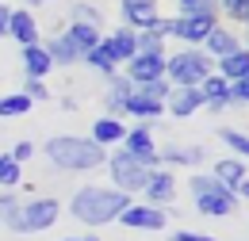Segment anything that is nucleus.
<instances>
[{
  "mask_svg": "<svg viewBox=\"0 0 249 241\" xmlns=\"http://www.w3.org/2000/svg\"><path fill=\"white\" fill-rule=\"evenodd\" d=\"M134 199L119 191V188H77L73 191V199H69V214L81 222V226H89V230H100V226H107V222H115L119 214L130 207Z\"/></svg>",
  "mask_w": 249,
  "mask_h": 241,
  "instance_id": "1",
  "label": "nucleus"
},
{
  "mask_svg": "<svg viewBox=\"0 0 249 241\" xmlns=\"http://www.w3.org/2000/svg\"><path fill=\"white\" fill-rule=\"evenodd\" d=\"M46 161L62 172H92V169H104L107 165V153L104 146H96L92 138H77V134H54L46 146Z\"/></svg>",
  "mask_w": 249,
  "mask_h": 241,
  "instance_id": "2",
  "label": "nucleus"
},
{
  "mask_svg": "<svg viewBox=\"0 0 249 241\" xmlns=\"http://www.w3.org/2000/svg\"><path fill=\"white\" fill-rule=\"evenodd\" d=\"M58 218H62V203H58V199L31 195V199H19V207L8 211L0 222H4L12 234H42V230H50Z\"/></svg>",
  "mask_w": 249,
  "mask_h": 241,
  "instance_id": "3",
  "label": "nucleus"
},
{
  "mask_svg": "<svg viewBox=\"0 0 249 241\" xmlns=\"http://www.w3.org/2000/svg\"><path fill=\"white\" fill-rule=\"evenodd\" d=\"M207 73H215V58H207L199 46H184L180 54L165 58V81L173 88H199Z\"/></svg>",
  "mask_w": 249,
  "mask_h": 241,
  "instance_id": "4",
  "label": "nucleus"
},
{
  "mask_svg": "<svg viewBox=\"0 0 249 241\" xmlns=\"http://www.w3.org/2000/svg\"><path fill=\"white\" fill-rule=\"evenodd\" d=\"M218 27V12H203V16H173L165 19V31L173 38H180L184 46H203V38Z\"/></svg>",
  "mask_w": 249,
  "mask_h": 241,
  "instance_id": "5",
  "label": "nucleus"
},
{
  "mask_svg": "<svg viewBox=\"0 0 249 241\" xmlns=\"http://www.w3.org/2000/svg\"><path fill=\"white\" fill-rule=\"evenodd\" d=\"M119 150H123L130 161H138L142 169H161V157H157L154 130H150L146 122H138V126H126V138L119 142Z\"/></svg>",
  "mask_w": 249,
  "mask_h": 241,
  "instance_id": "6",
  "label": "nucleus"
},
{
  "mask_svg": "<svg viewBox=\"0 0 249 241\" xmlns=\"http://www.w3.org/2000/svg\"><path fill=\"white\" fill-rule=\"evenodd\" d=\"M107 172H111V184L119 191H126V195H138L146 188V176H150V169H142L138 161H130L123 150L107 157Z\"/></svg>",
  "mask_w": 249,
  "mask_h": 241,
  "instance_id": "7",
  "label": "nucleus"
},
{
  "mask_svg": "<svg viewBox=\"0 0 249 241\" xmlns=\"http://www.w3.org/2000/svg\"><path fill=\"white\" fill-rule=\"evenodd\" d=\"M115 222H123L126 230H150V234H157V230L169 226V211H165V207H154V203H130Z\"/></svg>",
  "mask_w": 249,
  "mask_h": 241,
  "instance_id": "8",
  "label": "nucleus"
},
{
  "mask_svg": "<svg viewBox=\"0 0 249 241\" xmlns=\"http://www.w3.org/2000/svg\"><path fill=\"white\" fill-rule=\"evenodd\" d=\"M238 207H242V199L230 188H222V184H215L203 195H196V211L203 218H230V214H238Z\"/></svg>",
  "mask_w": 249,
  "mask_h": 241,
  "instance_id": "9",
  "label": "nucleus"
},
{
  "mask_svg": "<svg viewBox=\"0 0 249 241\" xmlns=\"http://www.w3.org/2000/svg\"><path fill=\"white\" fill-rule=\"evenodd\" d=\"M146 203H154V207H169L173 199H177V176H173V169H150V176H146V188L138 191Z\"/></svg>",
  "mask_w": 249,
  "mask_h": 241,
  "instance_id": "10",
  "label": "nucleus"
},
{
  "mask_svg": "<svg viewBox=\"0 0 249 241\" xmlns=\"http://www.w3.org/2000/svg\"><path fill=\"white\" fill-rule=\"evenodd\" d=\"M123 115H130V119H138V122L150 126L157 115H165V100H157V96H150L142 85H134L130 96H126V103H123Z\"/></svg>",
  "mask_w": 249,
  "mask_h": 241,
  "instance_id": "11",
  "label": "nucleus"
},
{
  "mask_svg": "<svg viewBox=\"0 0 249 241\" xmlns=\"http://www.w3.org/2000/svg\"><path fill=\"white\" fill-rule=\"evenodd\" d=\"M119 16H123V27L130 31H146L161 19L157 0H119Z\"/></svg>",
  "mask_w": 249,
  "mask_h": 241,
  "instance_id": "12",
  "label": "nucleus"
},
{
  "mask_svg": "<svg viewBox=\"0 0 249 241\" xmlns=\"http://www.w3.org/2000/svg\"><path fill=\"white\" fill-rule=\"evenodd\" d=\"M165 58L169 54H134L126 61V81L130 85H150L157 77H165Z\"/></svg>",
  "mask_w": 249,
  "mask_h": 241,
  "instance_id": "13",
  "label": "nucleus"
},
{
  "mask_svg": "<svg viewBox=\"0 0 249 241\" xmlns=\"http://www.w3.org/2000/svg\"><path fill=\"white\" fill-rule=\"evenodd\" d=\"M38 19H35L31 8H12L8 12V34L19 42V46H35V42H42V34H38Z\"/></svg>",
  "mask_w": 249,
  "mask_h": 241,
  "instance_id": "14",
  "label": "nucleus"
},
{
  "mask_svg": "<svg viewBox=\"0 0 249 241\" xmlns=\"http://www.w3.org/2000/svg\"><path fill=\"white\" fill-rule=\"evenodd\" d=\"M199 92H203V107H207L211 115H218V111L230 107V81H226V77L207 73V77L199 81Z\"/></svg>",
  "mask_w": 249,
  "mask_h": 241,
  "instance_id": "15",
  "label": "nucleus"
},
{
  "mask_svg": "<svg viewBox=\"0 0 249 241\" xmlns=\"http://www.w3.org/2000/svg\"><path fill=\"white\" fill-rule=\"evenodd\" d=\"M165 111H169L173 119H188V115L203 111V92L199 88H173L165 96Z\"/></svg>",
  "mask_w": 249,
  "mask_h": 241,
  "instance_id": "16",
  "label": "nucleus"
},
{
  "mask_svg": "<svg viewBox=\"0 0 249 241\" xmlns=\"http://www.w3.org/2000/svg\"><path fill=\"white\" fill-rule=\"evenodd\" d=\"M238 46H242L238 31H230V27H222V23H218V27L211 31L207 38H203V46H199V50H203L207 58H215V61H218V58H226V54H234Z\"/></svg>",
  "mask_w": 249,
  "mask_h": 241,
  "instance_id": "17",
  "label": "nucleus"
},
{
  "mask_svg": "<svg viewBox=\"0 0 249 241\" xmlns=\"http://www.w3.org/2000/svg\"><path fill=\"white\" fill-rule=\"evenodd\" d=\"M126 138V122H123V115H100V119L92 122V142L96 146H119Z\"/></svg>",
  "mask_w": 249,
  "mask_h": 241,
  "instance_id": "18",
  "label": "nucleus"
},
{
  "mask_svg": "<svg viewBox=\"0 0 249 241\" xmlns=\"http://www.w3.org/2000/svg\"><path fill=\"white\" fill-rule=\"evenodd\" d=\"M19 50H23L19 61H23L27 81H46V73L54 69V61H50V54H46V46H42V42H35V46H19Z\"/></svg>",
  "mask_w": 249,
  "mask_h": 241,
  "instance_id": "19",
  "label": "nucleus"
},
{
  "mask_svg": "<svg viewBox=\"0 0 249 241\" xmlns=\"http://www.w3.org/2000/svg\"><path fill=\"white\" fill-rule=\"evenodd\" d=\"M104 42H107L111 58L123 61V65L138 54V31H130V27H119V31H111V34H104Z\"/></svg>",
  "mask_w": 249,
  "mask_h": 241,
  "instance_id": "20",
  "label": "nucleus"
},
{
  "mask_svg": "<svg viewBox=\"0 0 249 241\" xmlns=\"http://www.w3.org/2000/svg\"><path fill=\"white\" fill-rule=\"evenodd\" d=\"M42 46H46V54H50V61H54V65H77V61H81V50L73 46V38H69L65 31L50 34Z\"/></svg>",
  "mask_w": 249,
  "mask_h": 241,
  "instance_id": "21",
  "label": "nucleus"
},
{
  "mask_svg": "<svg viewBox=\"0 0 249 241\" xmlns=\"http://www.w3.org/2000/svg\"><path fill=\"white\" fill-rule=\"evenodd\" d=\"M81 61H85L92 73H100V77H115V69H119V61L111 58V50H107V42H104V38L96 42L92 50H85V58H81Z\"/></svg>",
  "mask_w": 249,
  "mask_h": 241,
  "instance_id": "22",
  "label": "nucleus"
},
{
  "mask_svg": "<svg viewBox=\"0 0 249 241\" xmlns=\"http://www.w3.org/2000/svg\"><path fill=\"white\" fill-rule=\"evenodd\" d=\"M215 73H218V77H226V81H238V77H246V73H249V50H246V46H238L234 54L218 58V61H215Z\"/></svg>",
  "mask_w": 249,
  "mask_h": 241,
  "instance_id": "23",
  "label": "nucleus"
},
{
  "mask_svg": "<svg viewBox=\"0 0 249 241\" xmlns=\"http://www.w3.org/2000/svg\"><path fill=\"white\" fill-rule=\"evenodd\" d=\"M107 81H111V85H107V92H104V107H107V115H123V103H126V96H130L134 85H130L126 77H119V73L107 77Z\"/></svg>",
  "mask_w": 249,
  "mask_h": 241,
  "instance_id": "24",
  "label": "nucleus"
},
{
  "mask_svg": "<svg viewBox=\"0 0 249 241\" xmlns=\"http://www.w3.org/2000/svg\"><path fill=\"white\" fill-rule=\"evenodd\" d=\"M211 176H215L222 188H234V184L242 180V176H249V172H246V161H242V157H222V161H215Z\"/></svg>",
  "mask_w": 249,
  "mask_h": 241,
  "instance_id": "25",
  "label": "nucleus"
},
{
  "mask_svg": "<svg viewBox=\"0 0 249 241\" xmlns=\"http://www.w3.org/2000/svg\"><path fill=\"white\" fill-rule=\"evenodd\" d=\"M65 34H69V38H73V46L81 50V58H85V50H92L96 42L104 38V31H100V27H92V23H81V19H73V23L65 27Z\"/></svg>",
  "mask_w": 249,
  "mask_h": 241,
  "instance_id": "26",
  "label": "nucleus"
},
{
  "mask_svg": "<svg viewBox=\"0 0 249 241\" xmlns=\"http://www.w3.org/2000/svg\"><path fill=\"white\" fill-rule=\"evenodd\" d=\"M23 184V165L12 153H0V191H16Z\"/></svg>",
  "mask_w": 249,
  "mask_h": 241,
  "instance_id": "27",
  "label": "nucleus"
},
{
  "mask_svg": "<svg viewBox=\"0 0 249 241\" xmlns=\"http://www.w3.org/2000/svg\"><path fill=\"white\" fill-rule=\"evenodd\" d=\"M27 111H31V100H27L23 92L0 96V119H19V115H27Z\"/></svg>",
  "mask_w": 249,
  "mask_h": 241,
  "instance_id": "28",
  "label": "nucleus"
},
{
  "mask_svg": "<svg viewBox=\"0 0 249 241\" xmlns=\"http://www.w3.org/2000/svg\"><path fill=\"white\" fill-rule=\"evenodd\" d=\"M218 138L230 146V153L234 157H242V161H249V134H242V130H230V126H222L218 130Z\"/></svg>",
  "mask_w": 249,
  "mask_h": 241,
  "instance_id": "29",
  "label": "nucleus"
},
{
  "mask_svg": "<svg viewBox=\"0 0 249 241\" xmlns=\"http://www.w3.org/2000/svg\"><path fill=\"white\" fill-rule=\"evenodd\" d=\"M73 19H81V23H92V27H100L104 31V12L96 8V4H73Z\"/></svg>",
  "mask_w": 249,
  "mask_h": 241,
  "instance_id": "30",
  "label": "nucleus"
},
{
  "mask_svg": "<svg viewBox=\"0 0 249 241\" xmlns=\"http://www.w3.org/2000/svg\"><path fill=\"white\" fill-rule=\"evenodd\" d=\"M218 8H222L230 19H238V23H249V0H218Z\"/></svg>",
  "mask_w": 249,
  "mask_h": 241,
  "instance_id": "31",
  "label": "nucleus"
},
{
  "mask_svg": "<svg viewBox=\"0 0 249 241\" xmlns=\"http://www.w3.org/2000/svg\"><path fill=\"white\" fill-rule=\"evenodd\" d=\"M180 16H203V12H218V0H177Z\"/></svg>",
  "mask_w": 249,
  "mask_h": 241,
  "instance_id": "32",
  "label": "nucleus"
},
{
  "mask_svg": "<svg viewBox=\"0 0 249 241\" xmlns=\"http://www.w3.org/2000/svg\"><path fill=\"white\" fill-rule=\"evenodd\" d=\"M215 176H211V172H196V176H188V191H192V199H196V195H203V191H211V188H215Z\"/></svg>",
  "mask_w": 249,
  "mask_h": 241,
  "instance_id": "33",
  "label": "nucleus"
},
{
  "mask_svg": "<svg viewBox=\"0 0 249 241\" xmlns=\"http://www.w3.org/2000/svg\"><path fill=\"white\" fill-rule=\"evenodd\" d=\"M23 96H27V100H31V103H46V100H50V96H54V92L46 88V85H42V81H27V85H23Z\"/></svg>",
  "mask_w": 249,
  "mask_h": 241,
  "instance_id": "34",
  "label": "nucleus"
},
{
  "mask_svg": "<svg viewBox=\"0 0 249 241\" xmlns=\"http://www.w3.org/2000/svg\"><path fill=\"white\" fill-rule=\"evenodd\" d=\"M230 103H249V73L230 81Z\"/></svg>",
  "mask_w": 249,
  "mask_h": 241,
  "instance_id": "35",
  "label": "nucleus"
},
{
  "mask_svg": "<svg viewBox=\"0 0 249 241\" xmlns=\"http://www.w3.org/2000/svg\"><path fill=\"white\" fill-rule=\"evenodd\" d=\"M12 157H16L19 165H27V161L35 157V142H27V138H23V142H16V146H12Z\"/></svg>",
  "mask_w": 249,
  "mask_h": 241,
  "instance_id": "36",
  "label": "nucleus"
},
{
  "mask_svg": "<svg viewBox=\"0 0 249 241\" xmlns=\"http://www.w3.org/2000/svg\"><path fill=\"white\" fill-rule=\"evenodd\" d=\"M203 161H207V150H203V146H188L184 150V165L188 169H199Z\"/></svg>",
  "mask_w": 249,
  "mask_h": 241,
  "instance_id": "37",
  "label": "nucleus"
},
{
  "mask_svg": "<svg viewBox=\"0 0 249 241\" xmlns=\"http://www.w3.org/2000/svg\"><path fill=\"white\" fill-rule=\"evenodd\" d=\"M169 241H215L211 234H196V230H177Z\"/></svg>",
  "mask_w": 249,
  "mask_h": 241,
  "instance_id": "38",
  "label": "nucleus"
},
{
  "mask_svg": "<svg viewBox=\"0 0 249 241\" xmlns=\"http://www.w3.org/2000/svg\"><path fill=\"white\" fill-rule=\"evenodd\" d=\"M230 191H234V195H238V199H242V203H249V176H242V180L234 184V188H230Z\"/></svg>",
  "mask_w": 249,
  "mask_h": 241,
  "instance_id": "39",
  "label": "nucleus"
},
{
  "mask_svg": "<svg viewBox=\"0 0 249 241\" xmlns=\"http://www.w3.org/2000/svg\"><path fill=\"white\" fill-rule=\"evenodd\" d=\"M8 12H12V8H8V4H4V0H0V38H4V34H8Z\"/></svg>",
  "mask_w": 249,
  "mask_h": 241,
  "instance_id": "40",
  "label": "nucleus"
},
{
  "mask_svg": "<svg viewBox=\"0 0 249 241\" xmlns=\"http://www.w3.org/2000/svg\"><path fill=\"white\" fill-rule=\"evenodd\" d=\"M77 241H100V238H96V234H89V238H77Z\"/></svg>",
  "mask_w": 249,
  "mask_h": 241,
  "instance_id": "41",
  "label": "nucleus"
},
{
  "mask_svg": "<svg viewBox=\"0 0 249 241\" xmlns=\"http://www.w3.org/2000/svg\"><path fill=\"white\" fill-rule=\"evenodd\" d=\"M38 4H42V0H27V8H38Z\"/></svg>",
  "mask_w": 249,
  "mask_h": 241,
  "instance_id": "42",
  "label": "nucleus"
},
{
  "mask_svg": "<svg viewBox=\"0 0 249 241\" xmlns=\"http://www.w3.org/2000/svg\"><path fill=\"white\" fill-rule=\"evenodd\" d=\"M246 50H249V23H246Z\"/></svg>",
  "mask_w": 249,
  "mask_h": 241,
  "instance_id": "43",
  "label": "nucleus"
},
{
  "mask_svg": "<svg viewBox=\"0 0 249 241\" xmlns=\"http://www.w3.org/2000/svg\"><path fill=\"white\" fill-rule=\"evenodd\" d=\"M62 241H77V238H62Z\"/></svg>",
  "mask_w": 249,
  "mask_h": 241,
  "instance_id": "44",
  "label": "nucleus"
},
{
  "mask_svg": "<svg viewBox=\"0 0 249 241\" xmlns=\"http://www.w3.org/2000/svg\"><path fill=\"white\" fill-rule=\"evenodd\" d=\"M42 4H50V0H42Z\"/></svg>",
  "mask_w": 249,
  "mask_h": 241,
  "instance_id": "45",
  "label": "nucleus"
}]
</instances>
